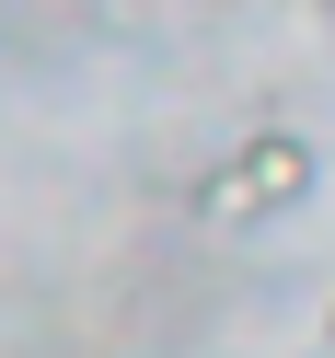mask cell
Returning <instances> with one entry per match:
<instances>
[{
    "label": "cell",
    "instance_id": "3",
    "mask_svg": "<svg viewBox=\"0 0 335 358\" xmlns=\"http://www.w3.org/2000/svg\"><path fill=\"white\" fill-rule=\"evenodd\" d=\"M324 347H335V312H324Z\"/></svg>",
    "mask_w": 335,
    "mask_h": 358
},
{
    "label": "cell",
    "instance_id": "1",
    "mask_svg": "<svg viewBox=\"0 0 335 358\" xmlns=\"http://www.w3.org/2000/svg\"><path fill=\"white\" fill-rule=\"evenodd\" d=\"M324 185V150L301 139V127H255V139L231 150V162L197 185V220H220V231H243V220H278L301 208V196Z\"/></svg>",
    "mask_w": 335,
    "mask_h": 358
},
{
    "label": "cell",
    "instance_id": "2",
    "mask_svg": "<svg viewBox=\"0 0 335 358\" xmlns=\"http://www.w3.org/2000/svg\"><path fill=\"white\" fill-rule=\"evenodd\" d=\"M58 12H93V0H58Z\"/></svg>",
    "mask_w": 335,
    "mask_h": 358
},
{
    "label": "cell",
    "instance_id": "4",
    "mask_svg": "<svg viewBox=\"0 0 335 358\" xmlns=\"http://www.w3.org/2000/svg\"><path fill=\"white\" fill-rule=\"evenodd\" d=\"M324 24H335V0H324Z\"/></svg>",
    "mask_w": 335,
    "mask_h": 358
}]
</instances>
